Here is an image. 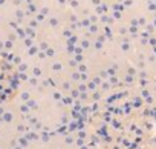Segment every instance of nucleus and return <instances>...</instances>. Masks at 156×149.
I'll return each mask as SVG.
<instances>
[]
</instances>
